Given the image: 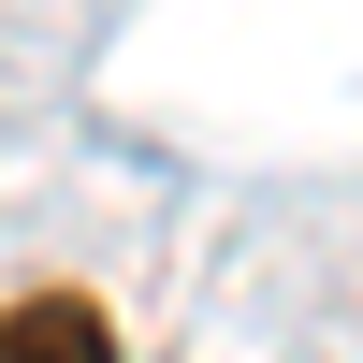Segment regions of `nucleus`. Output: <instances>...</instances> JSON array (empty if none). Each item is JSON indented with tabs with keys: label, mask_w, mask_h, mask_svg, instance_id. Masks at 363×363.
I'll return each instance as SVG.
<instances>
[{
	"label": "nucleus",
	"mask_w": 363,
	"mask_h": 363,
	"mask_svg": "<svg viewBox=\"0 0 363 363\" xmlns=\"http://www.w3.org/2000/svg\"><path fill=\"white\" fill-rule=\"evenodd\" d=\"M0 363H116V320L87 291H15L0 306Z\"/></svg>",
	"instance_id": "1"
}]
</instances>
